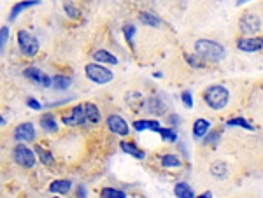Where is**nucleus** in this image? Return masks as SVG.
Returning a JSON list of instances; mask_svg holds the SVG:
<instances>
[{"instance_id": "nucleus-5", "label": "nucleus", "mask_w": 263, "mask_h": 198, "mask_svg": "<svg viewBox=\"0 0 263 198\" xmlns=\"http://www.w3.org/2000/svg\"><path fill=\"white\" fill-rule=\"evenodd\" d=\"M13 160L23 168H34L35 151H32L30 147H26L23 142H19V144H16V147L13 149Z\"/></svg>"}, {"instance_id": "nucleus-33", "label": "nucleus", "mask_w": 263, "mask_h": 198, "mask_svg": "<svg viewBox=\"0 0 263 198\" xmlns=\"http://www.w3.org/2000/svg\"><path fill=\"white\" fill-rule=\"evenodd\" d=\"M26 106L30 107V109H34V110H40L42 109V106H40V102H37L35 98H26Z\"/></svg>"}, {"instance_id": "nucleus-38", "label": "nucleus", "mask_w": 263, "mask_h": 198, "mask_svg": "<svg viewBox=\"0 0 263 198\" xmlns=\"http://www.w3.org/2000/svg\"><path fill=\"white\" fill-rule=\"evenodd\" d=\"M4 123H5V119L2 118V116H0V126H2V125H4Z\"/></svg>"}, {"instance_id": "nucleus-25", "label": "nucleus", "mask_w": 263, "mask_h": 198, "mask_svg": "<svg viewBox=\"0 0 263 198\" xmlns=\"http://www.w3.org/2000/svg\"><path fill=\"white\" fill-rule=\"evenodd\" d=\"M156 133H160V135H162V141H165V142H175V141H177V132H175V130H172V128L160 126L156 130Z\"/></svg>"}, {"instance_id": "nucleus-23", "label": "nucleus", "mask_w": 263, "mask_h": 198, "mask_svg": "<svg viewBox=\"0 0 263 198\" xmlns=\"http://www.w3.org/2000/svg\"><path fill=\"white\" fill-rule=\"evenodd\" d=\"M210 174L214 177L223 179V177H226V174H228V165L225 162H214L210 165Z\"/></svg>"}, {"instance_id": "nucleus-15", "label": "nucleus", "mask_w": 263, "mask_h": 198, "mask_svg": "<svg viewBox=\"0 0 263 198\" xmlns=\"http://www.w3.org/2000/svg\"><path fill=\"white\" fill-rule=\"evenodd\" d=\"M70 189H72V180H69V179H56L49 184V191H51V193L67 195Z\"/></svg>"}, {"instance_id": "nucleus-10", "label": "nucleus", "mask_w": 263, "mask_h": 198, "mask_svg": "<svg viewBox=\"0 0 263 198\" xmlns=\"http://www.w3.org/2000/svg\"><path fill=\"white\" fill-rule=\"evenodd\" d=\"M262 37H245V39L237 40V49L244 51V53H258V51H262Z\"/></svg>"}, {"instance_id": "nucleus-16", "label": "nucleus", "mask_w": 263, "mask_h": 198, "mask_svg": "<svg viewBox=\"0 0 263 198\" xmlns=\"http://www.w3.org/2000/svg\"><path fill=\"white\" fill-rule=\"evenodd\" d=\"M93 58H95V62L109 63V65H118V58L114 56L113 53H109V51H105V49H96L95 53H93Z\"/></svg>"}, {"instance_id": "nucleus-37", "label": "nucleus", "mask_w": 263, "mask_h": 198, "mask_svg": "<svg viewBox=\"0 0 263 198\" xmlns=\"http://www.w3.org/2000/svg\"><path fill=\"white\" fill-rule=\"evenodd\" d=\"M210 195H212V193H210V191H207V193H204V195H200V197H204V198H209V197H210Z\"/></svg>"}, {"instance_id": "nucleus-1", "label": "nucleus", "mask_w": 263, "mask_h": 198, "mask_svg": "<svg viewBox=\"0 0 263 198\" xmlns=\"http://www.w3.org/2000/svg\"><path fill=\"white\" fill-rule=\"evenodd\" d=\"M195 51H197V54H200V58L212 63L223 62L225 58H226V49L219 44V42H216V40H209V39L197 40L195 42Z\"/></svg>"}, {"instance_id": "nucleus-30", "label": "nucleus", "mask_w": 263, "mask_h": 198, "mask_svg": "<svg viewBox=\"0 0 263 198\" xmlns=\"http://www.w3.org/2000/svg\"><path fill=\"white\" fill-rule=\"evenodd\" d=\"M7 40H9V27H2L0 28V54L4 53Z\"/></svg>"}, {"instance_id": "nucleus-29", "label": "nucleus", "mask_w": 263, "mask_h": 198, "mask_svg": "<svg viewBox=\"0 0 263 198\" xmlns=\"http://www.w3.org/2000/svg\"><path fill=\"white\" fill-rule=\"evenodd\" d=\"M63 9H65V13H67V16L69 18H72V19H77L79 18V9L75 7L72 2H69V0H65L63 2Z\"/></svg>"}, {"instance_id": "nucleus-9", "label": "nucleus", "mask_w": 263, "mask_h": 198, "mask_svg": "<svg viewBox=\"0 0 263 198\" xmlns=\"http://www.w3.org/2000/svg\"><path fill=\"white\" fill-rule=\"evenodd\" d=\"M25 77H28L32 83L39 84L42 88H49V86H51V77H49L46 72L40 71V69H37V67H28V69H25Z\"/></svg>"}, {"instance_id": "nucleus-22", "label": "nucleus", "mask_w": 263, "mask_h": 198, "mask_svg": "<svg viewBox=\"0 0 263 198\" xmlns=\"http://www.w3.org/2000/svg\"><path fill=\"white\" fill-rule=\"evenodd\" d=\"M162 167L163 168H179L183 163H181V160L175 156V154H172V153H169V154H163L162 156Z\"/></svg>"}, {"instance_id": "nucleus-35", "label": "nucleus", "mask_w": 263, "mask_h": 198, "mask_svg": "<svg viewBox=\"0 0 263 198\" xmlns=\"http://www.w3.org/2000/svg\"><path fill=\"white\" fill-rule=\"evenodd\" d=\"M77 193H79V197H84V188H83V186L77 189Z\"/></svg>"}, {"instance_id": "nucleus-36", "label": "nucleus", "mask_w": 263, "mask_h": 198, "mask_svg": "<svg viewBox=\"0 0 263 198\" xmlns=\"http://www.w3.org/2000/svg\"><path fill=\"white\" fill-rule=\"evenodd\" d=\"M245 2H251V0H237V5H242L245 4Z\"/></svg>"}, {"instance_id": "nucleus-4", "label": "nucleus", "mask_w": 263, "mask_h": 198, "mask_svg": "<svg viewBox=\"0 0 263 198\" xmlns=\"http://www.w3.org/2000/svg\"><path fill=\"white\" fill-rule=\"evenodd\" d=\"M18 48H19V51L25 58H34L39 53L40 46L37 37L32 36L28 30H19L18 32Z\"/></svg>"}, {"instance_id": "nucleus-3", "label": "nucleus", "mask_w": 263, "mask_h": 198, "mask_svg": "<svg viewBox=\"0 0 263 198\" xmlns=\"http://www.w3.org/2000/svg\"><path fill=\"white\" fill-rule=\"evenodd\" d=\"M84 74H86V77L92 81V83L100 84V86H104V84H109L111 81L114 79L113 72H111L109 69H105L104 65H100L98 62L88 63V65L84 67Z\"/></svg>"}, {"instance_id": "nucleus-6", "label": "nucleus", "mask_w": 263, "mask_h": 198, "mask_svg": "<svg viewBox=\"0 0 263 198\" xmlns=\"http://www.w3.org/2000/svg\"><path fill=\"white\" fill-rule=\"evenodd\" d=\"M239 27L245 36H256L262 32V16L254 13H245L239 21Z\"/></svg>"}, {"instance_id": "nucleus-26", "label": "nucleus", "mask_w": 263, "mask_h": 198, "mask_svg": "<svg viewBox=\"0 0 263 198\" xmlns=\"http://www.w3.org/2000/svg\"><path fill=\"white\" fill-rule=\"evenodd\" d=\"M139 21L140 23H144V25H148V27H151V28H154V27H158L160 25V19L154 16V14H151V13H140L139 14Z\"/></svg>"}, {"instance_id": "nucleus-28", "label": "nucleus", "mask_w": 263, "mask_h": 198, "mask_svg": "<svg viewBox=\"0 0 263 198\" xmlns=\"http://www.w3.org/2000/svg\"><path fill=\"white\" fill-rule=\"evenodd\" d=\"M100 195L105 198H127V193H125V191L116 189V188H104L100 191Z\"/></svg>"}, {"instance_id": "nucleus-2", "label": "nucleus", "mask_w": 263, "mask_h": 198, "mask_svg": "<svg viewBox=\"0 0 263 198\" xmlns=\"http://www.w3.org/2000/svg\"><path fill=\"white\" fill-rule=\"evenodd\" d=\"M204 102L212 110H221L230 102V91L225 86H221V84H212V86H209L204 91Z\"/></svg>"}, {"instance_id": "nucleus-8", "label": "nucleus", "mask_w": 263, "mask_h": 198, "mask_svg": "<svg viewBox=\"0 0 263 198\" xmlns=\"http://www.w3.org/2000/svg\"><path fill=\"white\" fill-rule=\"evenodd\" d=\"M105 125H107V128H109L113 133H116V135L127 137L128 133H130V126H128V123L118 114L109 116V118H107V121H105Z\"/></svg>"}, {"instance_id": "nucleus-21", "label": "nucleus", "mask_w": 263, "mask_h": 198, "mask_svg": "<svg viewBox=\"0 0 263 198\" xmlns=\"http://www.w3.org/2000/svg\"><path fill=\"white\" fill-rule=\"evenodd\" d=\"M70 84H72V79L69 75H55L51 79V86L55 90H69Z\"/></svg>"}, {"instance_id": "nucleus-32", "label": "nucleus", "mask_w": 263, "mask_h": 198, "mask_svg": "<svg viewBox=\"0 0 263 198\" xmlns=\"http://www.w3.org/2000/svg\"><path fill=\"white\" fill-rule=\"evenodd\" d=\"M198 58H200V56H198ZM186 60H188V63H189V65H193V67H204L202 58H200V60H197V54H188V56H186Z\"/></svg>"}, {"instance_id": "nucleus-19", "label": "nucleus", "mask_w": 263, "mask_h": 198, "mask_svg": "<svg viewBox=\"0 0 263 198\" xmlns=\"http://www.w3.org/2000/svg\"><path fill=\"white\" fill-rule=\"evenodd\" d=\"M133 128H135L137 132H146V130H153L156 132L158 128H160V123L158 121H153V119H139L133 123Z\"/></svg>"}, {"instance_id": "nucleus-14", "label": "nucleus", "mask_w": 263, "mask_h": 198, "mask_svg": "<svg viewBox=\"0 0 263 198\" xmlns=\"http://www.w3.org/2000/svg\"><path fill=\"white\" fill-rule=\"evenodd\" d=\"M119 147H121L123 153L130 154V156H133V158H137V160H144V158H146V153H144V151L140 149V147H137V144H133V142L121 141Z\"/></svg>"}, {"instance_id": "nucleus-17", "label": "nucleus", "mask_w": 263, "mask_h": 198, "mask_svg": "<svg viewBox=\"0 0 263 198\" xmlns=\"http://www.w3.org/2000/svg\"><path fill=\"white\" fill-rule=\"evenodd\" d=\"M40 126H42L44 132H48V133H56L58 132V123H56V119H55V116L53 114L40 116Z\"/></svg>"}, {"instance_id": "nucleus-20", "label": "nucleus", "mask_w": 263, "mask_h": 198, "mask_svg": "<svg viewBox=\"0 0 263 198\" xmlns=\"http://www.w3.org/2000/svg\"><path fill=\"white\" fill-rule=\"evenodd\" d=\"M174 195L179 198H193L195 197V191H193L186 182H177V184L174 186Z\"/></svg>"}, {"instance_id": "nucleus-7", "label": "nucleus", "mask_w": 263, "mask_h": 198, "mask_svg": "<svg viewBox=\"0 0 263 198\" xmlns=\"http://www.w3.org/2000/svg\"><path fill=\"white\" fill-rule=\"evenodd\" d=\"M61 123L65 125V126H81V125H86L83 104H79V106L72 107L67 114L61 116Z\"/></svg>"}, {"instance_id": "nucleus-34", "label": "nucleus", "mask_w": 263, "mask_h": 198, "mask_svg": "<svg viewBox=\"0 0 263 198\" xmlns=\"http://www.w3.org/2000/svg\"><path fill=\"white\" fill-rule=\"evenodd\" d=\"M135 34V27L133 25H127L125 27V36H127V40H132V36Z\"/></svg>"}, {"instance_id": "nucleus-13", "label": "nucleus", "mask_w": 263, "mask_h": 198, "mask_svg": "<svg viewBox=\"0 0 263 198\" xmlns=\"http://www.w3.org/2000/svg\"><path fill=\"white\" fill-rule=\"evenodd\" d=\"M39 4H40V0H21V2H18L13 9H11L9 19H11V21H14V19H16L18 16L23 13V11L30 9V7H34V5H39Z\"/></svg>"}, {"instance_id": "nucleus-18", "label": "nucleus", "mask_w": 263, "mask_h": 198, "mask_svg": "<svg viewBox=\"0 0 263 198\" xmlns=\"http://www.w3.org/2000/svg\"><path fill=\"white\" fill-rule=\"evenodd\" d=\"M209 128L210 123L207 119H197L195 125H193V137L195 139H204L207 135V132H209Z\"/></svg>"}, {"instance_id": "nucleus-12", "label": "nucleus", "mask_w": 263, "mask_h": 198, "mask_svg": "<svg viewBox=\"0 0 263 198\" xmlns=\"http://www.w3.org/2000/svg\"><path fill=\"white\" fill-rule=\"evenodd\" d=\"M84 107V118H86V123H92V125H96L100 123V110H98V107L95 106V104H92V102H86V104H83Z\"/></svg>"}, {"instance_id": "nucleus-24", "label": "nucleus", "mask_w": 263, "mask_h": 198, "mask_svg": "<svg viewBox=\"0 0 263 198\" xmlns=\"http://www.w3.org/2000/svg\"><path fill=\"white\" fill-rule=\"evenodd\" d=\"M35 153L39 154V160H40V162H42V165H46V167H53V165H55L53 154L49 153V151L42 149L40 145H35Z\"/></svg>"}, {"instance_id": "nucleus-31", "label": "nucleus", "mask_w": 263, "mask_h": 198, "mask_svg": "<svg viewBox=\"0 0 263 198\" xmlns=\"http://www.w3.org/2000/svg\"><path fill=\"white\" fill-rule=\"evenodd\" d=\"M181 98H183V104L184 107H188V109H191L193 107V98H191V91H183V95H181Z\"/></svg>"}, {"instance_id": "nucleus-11", "label": "nucleus", "mask_w": 263, "mask_h": 198, "mask_svg": "<svg viewBox=\"0 0 263 198\" xmlns=\"http://www.w3.org/2000/svg\"><path fill=\"white\" fill-rule=\"evenodd\" d=\"M14 141L16 142H32L35 141V126L32 123L18 125L14 130Z\"/></svg>"}, {"instance_id": "nucleus-27", "label": "nucleus", "mask_w": 263, "mask_h": 198, "mask_svg": "<svg viewBox=\"0 0 263 198\" xmlns=\"http://www.w3.org/2000/svg\"><path fill=\"white\" fill-rule=\"evenodd\" d=\"M226 126H239V128H244V130H249V132H253L254 126L249 123V121H245L244 118H232L228 119Z\"/></svg>"}]
</instances>
